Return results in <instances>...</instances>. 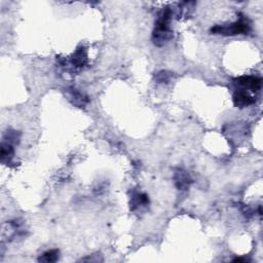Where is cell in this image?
I'll return each mask as SVG.
<instances>
[{
  "instance_id": "6da1fadb",
  "label": "cell",
  "mask_w": 263,
  "mask_h": 263,
  "mask_svg": "<svg viewBox=\"0 0 263 263\" xmlns=\"http://www.w3.org/2000/svg\"><path fill=\"white\" fill-rule=\"evenodd\" d=\"M172 16L173 13L170 7H166L160 13L159 18L155 21L152 32V43L154 46L163 47L173 38V32L170 26Z\"/></svg>"
},
{
  "instance_id": "7a4b0ae2",
  "label": "cell",
  "mask_w": 263,
  "mask_h": 263,
  "mask_svg": "<svg viewBox=\"0 0 263 263\" xmlns=\"http://www.w3.org/2000/svg\"><path fill=\"white\" fill-rule=\"evenodd\" d=\"M210 32L212 34H221L224 36L248 34L250 32V24L248 23V21L246 19L240 17V19L235 23L213 26L210 29Z\"/></svg>"
},
{
  "instance_id": "3957f363",
  "label": "cell",
  "mask_w": 263,
  "mask_h": 263,
  "mask_svg": "<svg viewBox=\"0 0 263 263\" xmlns=\"http://www.w3.org/2000/svg\"><path fill=\"white\" fill-rule=\"evenodd\" d=\"M149 197L143 192H134L131 196L130 210L134 213H142L145 210L148 209Z\"/></svg>"
},
{
  "instance_id": "277c9868",
  "label": "cell",
  "mask_w": 263,
  "mask_h": 263,
  "mask_svg": "<svg viewBox=\"0 0 263 263\" xmlns=\"http://www.w3.org/2000/svg\"><path fill=\"white\" fill-rule=\"evenodd\" d=\"M235 82L237 86L245 90H251L252 92H257L262 87V79L260 77L251 75L239 76L235 79Z\"/></svg>"
},
{
  "instance_id": "5b68a950",
  "label": "cell",
  "mask_w": 263,
  "mask_h": 263,
  "mask_svg": "<svg viewBox=\"0 0 263 263\" xmlns=\"http://www.w3.org/2000/svg\"><path fill=\"white\" fill-rule=\"evenodd\" d=\"M174 183L178 191H187L192 183V179L184 169L178 167L174 172Z\"/></svg>"
},
{
  "instance_id": "8992f818",
  "label": "cell",
  "mask_w": 263,
  "mask_h": 263,
  "mask_svg": "<svg viewBox=\"0 0 263 263\" xmlns=\"http://www.w3.org/2000/svg\"><path fill=\"white\" fill-rule=\"evenodd\" d=\"M66 96L68 100L78 108H83L89 103V98L85 94L75 88H69L66 90Z\"/></svg>"
},
{
  "instance_id": "52a82bcc",
  "label": "cell",
  "mask_w": 263,
  "mask_h": 263,
  "mask_svg": "<svg viewBox=\"0 0 263 263\" xmlns=\"http://www.w3.org/2000/svg\"><path fill=\"white\" fill-rule=\"evenodd\" d=\"M233 101L235 106L238 108H245L250 106V105L254 104L256 102V98L251 96L245 90L244 91H237L234 94Z\"/></svg>"
},
{
  "instance_id": "ba28073f",
  "label": "cell",
  "mask_w": 263,
  "mask_h": 263,
  "mask_svg": "<svg viewBox=\"0 0 263 263\" xmlns=\"http://www.w3.org/2000/svg\"><path fill=\"white\" fill-rule=\"evenodd\" d=\"M71 65L76 68L80 69L83 68L88 64V51L85 47H79L74 54H73L70 58Z\"/></svg>"
},
{
  "instance_id": "9c48e42d",
  "label": "cell",
  "mask_w": 263,
  "mask_h": 263,
  "mask_svg": "<svg viewBox=\"0 0 263 263\" xmlns=\"http://www.w3.org/2000/svg\"><path fill=\"white\" fill-rule=\"evenodd\" d=\"M14 147L15 146L12 144L1 142V145H0V160H1L3 165H8L12 163L15 155Z\"/></svg>"
},
{
  "instance_id": "30bf717a",
  "label": "cell",
  "mask_w": 263,
  "mask_h": 263,
  "mask_svg": "<svg viewBox=\"0 0 263 263\" xmlns=\"http://www.w3.org/2000/svg\"><path fill=\"white\" fill-rule=\"evenodd\" d=\"M60 259V251L58 249L48 250L43 255H40L38 258V262H45V263H54Z\"/></svg>"
},
{
  "instance_id": "8fae6325",
  "label": "cell",
  "mask_w": 263,
  "mask_h": 263,
  "mask_svg": "<svg viewBox=\"0 0 263 263\" xmlns=\"http://www.w3.org/2000/svg\"><path fill=\"white\" fill-rule=\"evenodd\" d=\"M20 139H21V132L9 129V130H7V131L4 133L2 142L8 143V144H12V145L15 146V145L19 144Z\"/></svg>"
},
{
  "instance_id": "7c38bea8",
  "label": "cell",
  "mask_w": 263,
  "mask_h": 263,
  "mask_svg": "<svg viewBox=\"0 0 263 263\" xmlns=\"http://www.w3.org/2000/svg\"><path fill=\"white\" fill-rule=\"evenodd\" d=\"M173 77V73L169 71H160L155 74V80L157 83H169Z\"/></svg>"
},
{
  "instance_id": "4fadbf2b",
  "label": "cell",
  "mask_w": 263,
  "mask_h": 263,
  "mask_svg": "<svg viewBox=\"0 0 263 263\" xmlns=\"http://www.w3.org/2000/svg\"><path fill=\"white\" fill-rule=\"evenodd\" d=\"M98 255V254H97ZM97 255H92V256H90V257H87V258H82V259H80V261H91V262H99V261H103V258H99V257H97V258H95V257H96Z\"/></svg>"
},
{
  "instance_id": "5bb4252c",
  "label": "cell",
  "mask_w": 263,
  "mask_h": 263,
  "mask_svg": "<svg viewBox=\"0 0 263 263\" xmlns=\"http://www.w3.org/2000/svg\"><path fill=\"white\" fill-rule=\"evenodd\" d=\"M248 261H250V260L247 258H241V257H238V258L234 259V262H248Z\"/></svg>"
}]
</instances>
